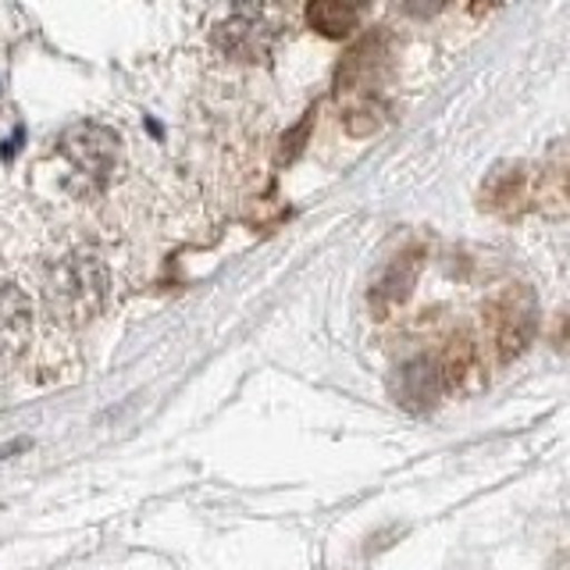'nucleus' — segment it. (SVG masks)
Returning <instances> with one entry per match:
<instances>
[{"label":"nucleus","instance_id":"1","mask_svg":"<svg viewBox=\"0 0 570 570\" xmlns=\"http://www.w3.org/2000/svg\"><path fill=\"white\" fill-rule=\"evenodd\" d=\"M107 289H111L107 267L89 249H71V254L53 261L43 275L47 307L65 325L94 321L107 307Z\"/></svg>","mask_w":570,"mask_h":570},{"label":"nucleus","instance_id":"2","mask_svg":"<svg viewBox=\"0 0 570 570\" xmlns=\"http://www.w3.org/2000/svg\"><path fill=\"white\" fill-rule=\"evenodd\" d=\"M489 325H492V343L499 361H513L539 335V299H534L528 285H507L489 303Z\"/></svg>","mask_w":570,"mask_h":570},{"label":"nucleus","instance_id":"3","mask_svg":"<svg viewBox=\"0 0 570 570\" xmlns=\"http://www.w3.org/2000/svg\"><path fill=\"white\" fill-rule=\"evenodd\" d=\"M65 157L71 160V168H76L86 183H94L100 189L104 178L118 165V139L111 129L82 125V129H71L65 136Z\"/></svg>","mask_w":570,"mask_h":570},{"label":"nucleus","instance_id":"4","mask_svg":"<svg viewBox=\"0 0 570 570\" xmlns=\"http://www.w3.org/2000/svg\"><path fill=\"white\" fill-rule=\"evenodd\" d=\"M36 328L32 296L11 278H0V367L26 353Z\"/></svg>","mask_w":570,"mask_h":570},{"label":"nucleus","instance_id":"5","mask_svg":"<svg viewBox=\"0 0 570 570\" xmlns=\"http://www.w3.org/2000/svg\"><path fill=\"white\" fill-rule=\"evenodd\" d=\"M442 371H439V356H417L400 367L396 374V400L410 410V414H428L435 410L442 400Z\"/></svg>","mask_w":570,"mask_h":570},{"label":"nucleus","instance_id":"6","mask_svg":"<svg viewBox=\"0 0 570 570\" xmlns=\"http://www.w3.org/2000/svg\"><path fill=\"white\" fill-rule=\"evenodd\" d=\"M445 392H478L485 385V364H481L478 343L471 335H456L439 356Z\"/></svg>","mask_w":570,"mask_h":570},{"label":"nucleus","instance_id":"7","mask_svg":"<svg viewBox=\"0 0 570 570\" xmlns=\"http://www.w3.org/2000/svg\"><path fill=\"white\" fill-rule=\"evenodd\" d=\"M374 0H307V22L325 40H346L367 18Z\"/></svg>","mask_w":570,"mask_h":570},{"label":"nucleus","instance_id":"8","mask_svg":"<svg viewBox=\"0 0 570 570\" xmlns=\"http://www.w3.org/2000/svg\"><path fill=\"white\" fill-rule=\"evenodd\" d=\"M417 267H421V257L417 254H410V257L392 264V272L382 278L379 289H374V303H379V307H392V303H403L410 296V289H414V282H417Z\"/></svg>","mask_w":570,"mask_h":570},{"label":"nucleus","instance_id":"9","mask_svg":"<svg viewBox=\"0 0 570 570\" xmlns=\"http://www.w3.org/2000/svg\"><path fill=\"white\" fill-rule=\"evenodd\" d=\"M400 4L410 18H432L450 4V0H400Z\"/></svg>","mask_w":570,"mask_h":570}]
</instances>
